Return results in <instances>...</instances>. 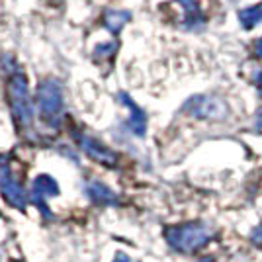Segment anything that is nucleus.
<instances>
[{"label": "nucleus", "instance_id": "obj_1", "mask_svg": "<svg viewBox=\"0 0 262 262\" xmlns=\"http://www.w3.org/2000/svg\"><path fill=\"white\" fill-rule=\"evenodd\" d=\"M6 98L10 106L12 118L20 131H28L33 123V104L30 98L28 82L20 71L12 73L6 82Z\"/></svg>", "mask_w": 262, "mask_h": 262}, {"label": "nucleus", "instance_id": "obj_2", "mask_svg": "<svg viewBox=\"0 0 262 262\" xmlns=\"http://www.w3.org/2000/svg\"><path fill=\"white\" fill-rule=\"evenodd\" d=\"M35 106L39 112V120L47 125H59L61 114H63V86L53 80V78H45L37 84L35 90Z\"/></svg>", "mask_w": 262, "mask_h": 262}, {"label": "nucleus", "instance_id": "obj_3", "mask_svg": "<svg viewBox=\"0 0 262 262\" xmlns=\"http://www.w3.org/2000/svg\"><path fill=\"white\" fill-rule=\"evenodd\" d=\"M164 239L168 241V245L174 251L196 252L211 239V229L204 223L192 221V223H184V225H176V227L166 229Z\"/></svg>", "mask_w": 262, "mask_h": 262}, {"label": "nucleus", "instance_id": "obj_4", "mask_svg": "<svg viewBox=\"0 0 262 262\" xmlns=\"http://www.w3.org/2000/svg\"><path fill=\"white\" fill-rule=\"evenodd\" d=\"M192 118L198 120H225L229 116V106L225 104V100L211 96V94H200L190 98L182 108Z\"/></svg>", "mask_w": 262, "mask_h": 262}, {"label": "nucleus", "instance_id": "obj_5", "mask_svg": "<svg viewBox=\"0 0 262 262\" xmlns=\"http://www.w3.org/2000/svg\"><path fill=\"white\" fill-rule=\"evenodd\" d=\"M0 192L2 196L10 202L14 208L22 209L26 206V194H24L22 184L14 176L10 168V163L4 155H0Z\"/></svg>", "mask_w": 262, "mask_h": 262}, {"label": "nucleus", "instance_id": "obj_6", "mask_svg": "<svg viewBox=\"0 0 262 262\" xmlns=\"http://www.w3.org/2000/svg\"><path fill=\"white\" fill-rule=\"evenodd\" d=\"M73 137H75V141L78 143V147H80L90 159H94V161L100 164H106V166H116L118 157L112 153L106 145H102L98 139L90 137V135L82 133V131H75Z\"/></svg>", "mask_w": 262, "mask_h": 262}, {"label": "nucleus", "instance_id": "obj_7", "mask_svg": "<svg viewBox=\"0 0 262 262\" xmlns=\"http://www.w3.org/2000/svg\"><path fill=\"white\" fill-rule=\"evenodd\" d=\"M120 102L125 106V108L129 110V129L135 133V135H139L141 137L145 129H147V116H145V112H143L133 100L125 94V92H120Z\"/></svg>", "mask_w": 262, "mask_h": 262}, {"label": "nucleus", "instance_id": "obj_8", "mask_svg": "<svg viewBox=\"0 0 262 262\" xmlns=\"http://www.w3.org/2000/svg\"><path fill=\"white\" fill-rule=\"evenodd\" d=\"M182 10H184V28L186 30H198L202 28L206 18H204V12L200 8L196 0H178Z\"/></svg>", "mask_w": 262, "mask_h": 262}, {"label": "nucleus", "instance_id": "obj_9", "mask_svg": "<svg viewBox=\"0 0 262 262\" xmlns=\"http://www.w3.org/2000/svg\"><path fill=\"white\" fill-rule=\"evenodd\" d=\"M57 194H59V186H57V182H55L51 176L41 174L35 178V182H33V198H35V204L41 202L43 198L57 196Z\"/></svg>", "mask_w": 262, "mask_h": 262}, {"label": "nucleus", "instance_id": "obj_10", "mask_svg": "<svg viewBox=\"0 0 262 262\" xmlns=\"http://www.w3.org/2000/svg\"><path fill=\"white\" fill-rule=\"evenodd\" d=\"M129 18L131 14L127 10H108L102 18V24L112 33H118L125 24L129 22Z\"/></svg>", "mask_w": 262, "mask_h": 262}, {"label": "nucleus", "instance_id": "obj_11", "mask_svg": "<svg viewBox=\"0 0 262 262\" xmlns=\"http://www.w3.org/2000/svg\"><path fill=\"white\" fill-rule=\"evenodd\" d=\"M88 196L92 198L94 202H98V204H116L118 202L116 194L104 184H100V182H90L88 184Z\"/></svg>", "mask_w": 262, "mask_h": 262}, {"label": "nucleus", "instance_id": "obj_12", "mask_svg": "<svg viewBox=\"0 0 262 262\" xmlns=\"http://www.w3.org/2000/svg\"><path fill=\"white\" fill-rule=\"evenodd\" d=\"M239 22L245 30H251L254 26L262 24V4L251 6V8H245L239 12Z\"/></svg>", "mask_w": 262, "mask_h": 262}, {"label": "nucleus", "instance_id": "obj_13", "mask_svg": "<svg viewBox=\"0 0 262 262\" xmlns=\"http://www.w3.org/2000/svg\"><path fill=\"white\" fill-rule=\"evenodd\" d=\"M116 49H118V43L116 41H110V43H102L98 45L96 49H94V57L96 59H106V57H114V53H116Z\"/></svg>", "mask_w": 262, "mask_h": 262}, {"label": "nucleus", "instance_id": "obj_14", "mask_svg": "<svg viewBox=\"0 0 262 262\" xmlns=\"http://www.w3.org/2000/svg\"><path fill=\"white\" fill-rule=\"evenodd\" d=\"M252 243L256 247H262V227H258V229L252 233Z\"/></svg>", "mask_w": 262, "mask_h": 262}, {"label": "nucleus", "instance_id": "obj_15", "mask_svg": "<svg viewBox=\"0 0 262 262\" xmlns=\"http://www.w3.org/2000/svg\"><path fill=\"white\" fill-rule=\"evenodd\" d=\"M254 84L258 88V94H260V98H262V71H258V73L254 75Z\"/></svg>", "mask_w": 262, "mask_h": 262}, {"label": "nucleus", "instance_id": "obj_16", "mask_svg": "<svg viewBox=\"0 0 262 262\" xmlns=\"http://www.w3.org/2000/svg\"><path fill=\"white\" fill-rule=\"evenodd\" d=\"M254 55L262 59V37L258 39V41H256V43H254Z\"/></svg>", "mask_w": 262, "mask_h": 262}, {"label": "nucleus", "instance_id": "obj_17", "mask_svg": "<svg viewBox=\"0 0 262 262\" xmlns=\"http://www.w3.org/2000/svg\"><path fill=\"white\" fill-rule=\"evenodd\" d=\"M114 262H133V260H131V258H127L125 254H118V256H116V260H114Z\"/></svg>", "mask_w": 262, "mask_h": 262}, {"label": "nucleus", "instance_id": "obj_18", "mask_svg": "<svg viewBox=\"0 0 262 262\" xmlns=\"http://www.w3.org/2000/svg\"><path fill=\"white\" fill-rule=\"evenodd\" d=\"M256 127H260L262 129V112L258 114V118H256Z\"/></svg>", "mask_w": 262, "mask_h": 262}, {"label": "nucleus", "instance_id": "obj_19", "mask_svg": "<svg viewBox=\"0 0 262 262\" xmlns=\"http://www.w3.org/2000/svg\"><path fill=\"white\" fill-rule=\"evenodd\" d=\"M202 262H213V260H211V258H204Z\"/></svg>", "mask_w": 262, "mask_h": 262}]
</instances>
